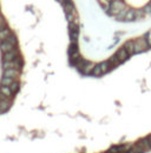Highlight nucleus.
<instances>
[{"label":"nucleus","instance_id":"obj_11","mask_svg":"<svg viewBox=\"0 0 151 153\" xmlns=\"http://www.w3.org/2000/svg\"><path fill=\"white\" fill-rule=\"evenodd\" d=\"M124 48L128 51V53L131 56V54H134L135 53V41H126L125 43V45H124Z\"/></svg>","mask_w":151,"mask_h":153},{"label":"nucleus","instance_id":"obj_21","mask_svg":"<svg viewBox=\"0 0 151 153\" xmlns=\"http://www.w3.org/2000/svg\"><path fill=\"white\" fill-rule=\"evenodd\" d=\"M128 11H129V8H126V7H125L124 9H122V11L116 15V19H117V20H124V18H125Z\"/></svg>","mask_w":151,"mask_h":153},{"label":"nucleus","instance_id":"obj_13","mask_svg":"<svg viewBox=\"0 0 151 153\" xmlns=\"http://www.w3.org/2000/svg\"><path fill=\"white\" fill-rule=\"evenodd\" d=\"M135 19H136V9H129L125 18H124V20L125 21H132Z\"/></svg>","mask_w":151,"mask_h":153},{"label":"nucleus","instance_id":"obj_22","mask_svg":"<svg viewBox=\"0 0 151 153\" xmlns=\"http://www.w3.org/2000/svg\"><path fill=\"white\" fill-rule=\"evenodd\" d=\"M144 14H145L144 9H136V19H137V20H138V19H142V18L144 17Z\"/></svg>","mask_w":151,"mask_h":153},{"label":"nucleus","instance_id":"obj_12","mask_svg":"<svg viewBox=\"0 0 151 153\" xmlns=\"http://www.w3.org/2000/svg\"><path fill=\"white\" fill-rule=\"evenodd\" d=\"M12 34V32H11V30L9 28H4V30H1L0 31V41H5L9 35Z\"/></svg>","mask_w":151,"mask_h":153},{"label":"nucleus","instance_id":"obj_3","mask_svg":"<svg viewBox=\"0 0 151 153\" xmlns=\"http://www.w3.org/2000/svg\"><path fill=\"white\" fill-rule=\"evenodd\" d=\"M149 44H148V40L147 39H138L137 41H135V53H142L144 52L147 48H148Z\"/></svg>","mask_w":151,"mask_h":153},{"label":"nucleus","instance_id":"obj_15","mask_svg":"<svg viewBox=\"0 0 151 153\" xmlns=\"http://www.w3.org/2000/svg\"><path fill=\"white\" fill-rule=\"evenodd\" d=\"M136 144H138L139 146H142L145 151H149V150H151L150 147V144H149V141H148V139L147 138H144V139H141L138 143H136Z\"/></svg>","mask_w":151,"mask_h":153},{"label":"nucleus","instance_id":"obj_14","mask_svg":"<svg viewBox=\"0 0 151 153\" xmlns=\"http://www.w3.org/2000/svg\"><path fill=\"white\" fill-rule=\"evenodd\" d=\"M99 65H100V69H102V71H103V74L106 73V72H109V71L112 69V66H111V64L109 63V60H108V61H103V63H100Z\"/></svg>","mask_w":151,"mask_h":153},{"label":"nucleus","instance_id":"obj_25","mask_svg":"<svg viewBox=\"0 0 151 153\" xmlns=\"http://www.w3.org/2000/svg\"><path fill=\"white\" fill-rule=\"evenodd\" d=\"M145 38H147V40H148V44H149V46H151V31L148 33V35H145Z\"/></svg>","mask_w":151,"mask_h":153},{"label":"nucleus","instance_id":"obj_27","mask_svg":"<svg viewBox=\"0 0 151 153\" xmlns=\"http://www.w3.org/2000/svg\"><path fill=\"white\" fill-rule=\"evenodd\" d=\"M106 1H112V0H106Z\"/></svg>","mask_w":151,"mask_h":153},{"label":"nucleus","instance_id":"obj_7","mask_svg":"<svg viewBox=\"0 0 151 153\" xmlns=\"http://www.w3.org/2000/svg\"><path fill=\"white\" fill-rule=\"evenodd\" d=\"M19 76H20V70H17V69L4 70V74H2V76H9L13 79H17Z\"/></svg>","mask_w":151,"mask_h":153},{"label":"nucleus","instance_id":"obj_20","mask_svg":"<svg viewBox=\"0 0 151 153\" xmlns=\"http://www.w3.org/2000/svg\"><path fill=\"white\" fill-rule=\"evenodd\" d=\"M131 152L132 153H144L145 152V150H144L142 146H139L138 144H135V145L131 147Z\"/></svg>","mask_w":151,"mask_h":153},{"label":"nucleus","instance_id":"obj_6","mask_svg":"<svg viewBox=\"0 0 151 153\" xmlns=\"http://www.w3.org/2000/svg\"><path fill=\"white\" fill-rule=\"evenodd\" d=\"M14 48H17L15 47V45H13L11 41H8V40H5V41H1L0 43V50L5 53V52H8V51H12V50H14Z\"/></svg>","mask_w":151,"mask_h":153},{"label":"nucleus","instance_id":"obj_18","mask_svg":"<svg viewBox=\"0 0 151 153\" xmlns=\"http://www.w3.org/2000/svg\"><path fill=\"white\" fill-rule=\"evenodd\" d=\"M9 88L12 89V92H13V94H15L18 91H19V88H20V84L18 82V81H13L11 85H9Z\"/></svg>","mask_w":151,"mask_h":153},{"label":"nucleus","instance_id":"obj_17","mask_svg":"<svg viewBox=\"0 0 151 153\" xmlns=\"http://www.w3.org/2000/svg\"><path fill=\"white\" fill-rule=\"evenodd\" d=\"M15 79L13 78H9V76H2L1 78V85H5V86H9Z\"/></svg>","mask_w":151,"mask_h":153},{"label":"nucleus","instance_id":"obj_9","mask_svg":"<svg viewBox=\"0 0 151 153\" xmlns=\"http://www.w3.org/2000/svg\"><path fill=\"white\" fill-rule=\"evenodd\" d=\"M0 94L4 95V97H7L9 99H12V97H13V92L9 88V86H5V85L0 86Z\"/></svg>","mask_w":151,"mask_h":153},{"label":"nucleus","instance_id":"obj_26","mask_svg":"<svg viewBox=\"0 0 151 153\" xmlns=\"http://www.w3.org/2000/svg\"><path fill=\"white\" fill-rule=\"evenodd\" d=\"M147 139H148V141H149V144H150V147H151V136L147 137Z\"/></svg>","mask_w":151,"mask_h":153},{"label":"nucleus","instance_id":"obj_10","mask_svg":"<svg viewBox=\"0 0 151 153\" xmlns=\"http://www.w3.org/2000/svg\"><path fill=\"white\" fill-rule=\"evenodd\" d=\"M95 66H96V65H95L93 63L87 61V63H86V65L84 66V69L82 70V72H83L84 74H90V73H92V71H93Z\"/></svg>","mask_w":151,"mask_h":153},{"label":"nucleus","instance_id":"obj_1","mask_svg":"<svg viewBox=\"0 0 151 153\" xmlns=\"http://www.w3.org/2000/svg\"><path fill=\"white\" fill-rule=\"evenodd\" d=\"M126 6L122 0H112L110 4V14L117 15L122 9H124Z\"/></svg>","mask_w":151,"mask_h":153},{"label":"nucleus","instance_id":"obj_4","mask_svg":"<svg viewBox=\"0 0 151 153\" xmlns=\"http://www.w3.org/2000/svg\"><path fill=\"white\" fill-rule=\"evenodd\" d=\"M11 105H12L11 99L0 94V113H4V112H6L7 110H9Z\"/></svg>","mask_w":151,"mask_h":153},{"label":"nucleus","instance_id":"obj_16","mask_svg":"<svg viewBox=\"0 0 151 153\" xmlns=\"http://www.w3.org/2000/svg\"><path fill=\"white\" fill-rule=\"evenodd\" d=\"M109 63L111 64V66L112 67H116V66H118L119 64H121V61H119V59L117 58V56L115 54V56H112L110 59H109Z\"/></svg>","mask_w":151,"mask_h":153},{"label":"nucleus","instance_id":"obj_8","mask_svg":"<svg viewBox=\"0 0 151 153\" xmlns=\"http://www.w3.org/2000/svg\"><path fill=\"white\" fill-rule=\"evenodd\" d=\"M116 56H117V58L119 59V61L121 63H123V61H125L128 58H129V53H128V51L124 48V47H122V48H119L118 51H117V53H116Z\"/></svg>","mask_w":151,"mask_h":153},{"label":"nucleus","instance_id":"obj_24","mask_svg":"<svg viewBox=\"0 0 151 153\" xmlns=\"http://www.w3.org/2000/svg\"><path fill=\"white\" fill-rule=\"evenodd\" d=\"M144 12H145V14H151V6H150V4L149 5H147L144 8Z\"/></svg>","mask_w":151,"mask_h":153},{"label":"nucleus","instance_id":"obj_2","mask_svg":"<svg viewBox=\"0 0 151 153\" xmlns=\"http://www.w3.org/2000/svg\"><path fill=\"white\" fill-rule=\"evenodd\" d=\"M22 67V59L19 57L15 60H11V61H4L2 63V69L4 70H8V69H17L20 70Z\"/></svg>","mask_w":151,"mask_h":153},{"label":"nucleus","instance_id":"obj_5","mask_svg":"<svg viewBox=\"0 0 151 153\" xmlns=\"http://www.w3.org/2000/svg\"><path fill=\"white\" fill-rule=\"evenodd\" d=\"M17 58H19V51L17 48L12 50V51H8V52H5L4 56H2V60L4 61H11V60H15Z\"/></svg>","mask_w":151,"mask_h":153},{"label":"nucleus","instance_id":"obj_23","mask_svg":"<svg viewBox=\"0 0 151 153\" xmlns=\"http://www.w3.org/2000/svg\"><path fill=\"white\" fill-rule=\"evenodd\" d=\"M6 27H7L6 20H5L2 17H0V31H1V30H4V28H6Z\"/></svg>","mask_w":151,"mask_h":153},{"label":"nucleus","instance_id":"obj_19","mask_svg":"<svg viewBox=\"0 0 151 153\" xmlns=\"http://www.w3.org/2000/svg\"><path fill=\"white\" fill-rule=\"evenodd\" d=\"M92 76H100L103 74V71H102V69H100V65L98 64V65H96L95 66V69H93V71H92V73H91Z\"/></svg>","mask_w":151,"mask_h":153},{"label":"nucleus","instance_id":"obj_28","mask_svg":"<svg viewBox=\"0 0 151 153\" xmlns=\"http://www.w3.org/2000/svg\"><path fill=\"white\" fill-rule=\"evenodd\" d=\"M150 6H151V2H150Z\"/></svg>","mask_w":151,"mask_h":153}]
</instances>
